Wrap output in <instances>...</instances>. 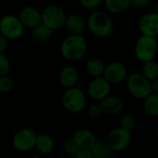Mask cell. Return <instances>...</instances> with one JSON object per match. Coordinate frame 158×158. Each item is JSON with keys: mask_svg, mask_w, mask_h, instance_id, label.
I'll list each match as a JSON object with an SVG mask.
<instances>
[{"mask_svg": "<svg viewBox=\"0 0 158 158\" xmlns=\"http://www.w3.org/2000/svg\"><path fill=\"white\" fill-rule=\"evenodd\" d=\"M86 29L97 38H106L113 32L114 21L109 13L95 9L86 19Z\"/></svg>", "mask_w": 158, "mask_h": 158, "instance_id": "cell-1", "label": "cell"}, {"mask_svg": "<svg viewBox=\"0 0 158 158\" xmlns=\"http://www.w3.org/2000/svg\"><path fill=\"white\" fill-rule=\"evenodd\" d=\"M88 51V43L85 37L69 34L60 44L61 56L69 61H79L85 56Z\"/></svg>", "mask_w": 158, "mask_h": 158, "instance_id": "cell-2", "label": "cell"}, {"mask_svg": "<svg viewBox=\"0 0 158 158\" xmlns=\"http://www.w3.org/2000/svg\"><path fill=\"white\" fill-rule=\"evenodd\" d=\"M126 86L129 94L139 100H144L152 94L151 81L141 72H133L130 74L126 80Z\"/></svg>", "mask_w": 158, "mask_h": 158, "instance_id": "cell-3", "label": "cell"}, {"mask_svg": "<svg viewBox=\"0 0 158 158\" xmlns=\"http://www.w3.org/2000/svg\"><path fill=\"white\" fill-rule=\"evenodd\" d=\"M158 52V43L156 38L141 35L135 43L134 54L136 58L142 63L155 60Z\"/></svg>", "mask_w": 158, "mask_h": 158, "instance_id": "cell-4", "label": "cell"}, {"mask_svg": "<svg viewBox=\"0 0 158 158\" xmlns=\"http://www.w3.org/2000/svg\"><path fill=\"white\" fill-rule=\"evenodd\" d=\"M66 18L65 10L56 5L47 6L42 10V23L54 31L64 27Z\"/></svg>", "mask_w": 158, "mask_h": 158, "instance_id": "cell-5", "label": "cell"}, {"mask_svg": "<svg viewBox=\"0 0 158 158\" xmlns=\"http://www.w3.org/2000/svg\"><path fill=\"white\" fill-rule=\"evenodd\" d=\"M24 29V26L17 16L6 14L0 18V34L9 41L19 39L23 35Z\"/></svg>", "mask_w": 158, "mask_h": 158, "instance_id": "cell-6", "label": "cell"}, {"mask_svg": "<svg viewBox=\"0 0 158 158\" xmlns=\"http://www.w3.org/2000/svg\"><path fill=\"white\" fill-rule=\"evenodd\" d=\"M62 104L69 112L80 113L86 106V96L80 88H69L66 90L62 96Z\"/></svg>", "mask_w": 158, "mask_h": 158, "instance_id": "cell-7", "label": "cell"}, {"mask_svg": "<svg viewBox=\"0 0 158 158\" xmlns=\"http://www.w3.org/2000/svg\"><path fill=\"white\" fill-rule=\"evenodd\" d=\"M132 139L131 131H129L121 127L113 129L106 137V143L114 153L125 151L131 144Z\"/></svg>", "mask_w": 158, "mask_h": 158, "instance_id": "cell-8", "label": "cell"}, {"mask_svg": "<svg viewBox=\"0 0 158 158\" xmlns=\"http://www.w3.org/2000/svg\"><path fill=\"white\" fill-rule=\"evenodd\" d=\"M129 76L128 69L126 65L120 61H111L106 65L103 77L111 84L118 85L123 81H126Z\"/></svg>", "mask_w": 158, "mask_h": 158, "instance_id": "cell-9", "label": "cell"}, {"mask_svg": "<svg viewBox=\"0 0 158 158\" xmlns=\"http://www.w3.org/2000/svg\"><path fill=\"white\" fill-rule=\"evenodd\" d=\"M37 135L31 129H22L15 133L12 144L19 152H28L35 147Z\"/></svg>", "mask_w": 158, "mask_h": 158, "instance_id": "cell-10", "label": "cell"}, {"mask_svg": "<svg viewBox=\"0 0 158 158\" xmlns=\"http://www.w3.org/2000/svg\"><path fill=\"white\" fill-rule=\"evenodd\" d=\"M87 92L92 99L100 102L110 94L111 84L103 76L93 78L88 84Z\"/></svg>", "mask_w": 158, "mask_h": 158, "instance_id": "cell-11", "label": "cell"}, {"mask_svg": "<svg viewBox=\"0 0 158 158\" xmlns=\"http://www.w3.org/2000/svg\"><path fill=\"white\" fill-rule=\"evenodd\" d=\"M138 29L142 35L158 37V14L151 11L143 14L138 21Z\"/></svg>", "mask_w": 158, "mask_h": 158, "instance_id": "cell-12", "label": "cell"}, {"mask_svg": "<svg viewBox=\"0 0 158 158\" xmlns=\"http://www.w3.org/2000/svg\"><path fill=\"white\" fill-rule=\"evenodd\" d=\"M18 17L24 28L31 30L42 23V11L33 6H26L22 7Z\"/></svg>", "mask_w": 158, "mask_h": 158, "instance_id": "cell-13", "label": "cell"}, {"mask_svg": "<svg viewBox=\"0 0 158 158\" xmlns=\"http://www.w3.org/2000/svg\"><path fill=\"white\" fill-rule=\"evenodd\" d=\"M102 113L106 116H117L120 114L124 108V102L117 95L109 94L99 102Z\"/></svg>", "mask_w": 158, "mask_h": 158, "instance_id": "cell-14", "label": "cell"}, {"mask_svg": "<svg viewBox=\"0 0 158 158\" xmlns=\"http://www.w3.org/2000/svg\"><path fill=\"white\" fill-rule=\"evenodd\" d=\"M72 140L76 143L80 149H89L94 145L97 139L95 134L89 129L81 128L78 129L72 136Z\"/></svg>", "mask_w": 158, "mask_h": 158, "instance_id": "cell-15", "label": "cell"}, {"mask_svg": "<svg viewBox=\"0 0 158 158\" xmlns=\"http://www.w3.org/2000/svg\"><path fill=\"white\" fill-rule=\"evenodd\" d=\"M64 28L69 32V34L81 35L86 29V20H84V19L80 14L71 13L67 15Z\"/></svg>", "mask_w": 158, "mask_h": 158, "instance_id": "cell-16", "label": "cell"}, {"mask_svg": "<svg viewBox=\"0 0 158 158\" xmlns=\"http://www.w3.org/2000/svg\"><path fill=\"white\" fill-rule=\"evenodd\" d=\"M59 82L66 89L76 87L79 81V71L73 66L64 67L59 73Z\"/></svg>", "mask_w": 158, "mask_h": 158, "instance_id": "cell-17", "label": "cell"}, {"mask_svg": "<svg viewBox=\"0 0 158 158\" xmlns=\"http://www.w3.org/2000/svg\"><path fill=\"white\" fill-rule=\"evenodd\" d=\"M107 13L121 15L131 7V0H103Z\"/></svg>", "mask_w": 158, "mask_h": 158, "instance_id": "cell-18", "label": "cell"}, {"mask_svg": "<svg viewBox=\"0 0 158 158\" xmlns=\"http://www.w3.org/2000/svg\"><path fill=\"white\" fill-rule=\"evenodd\" d=\"M105 68L106 64L102 59L98 57H93L89 59L85 66L86 72L93 78L102 77L105 71Z\"/></svg>", "mask_w": 158, "mask_h": 158, "instance_id": "cell-19", "label": "cell"}, {"mask_svg": "<svg viewBox=\"0 0 158 158\" xmlns=\"http://www.w3.org/2000/svg\"><path fill=\"white\" fill-rule=\"evenodd\" d=\"M91 152L94 158H112L115 154L106 141L97 140L94 145L91 148Z\"/></svg>", "mask_w": 158, "mask_h": 158, "instance_id": "cell-20", "label": "cell"}, {"mask_svg": "<svg viewBox=\"0 0 158 158\" xmlns=\"http://www.w3.org/2000/svg\"><path fill=\"white\" fill-rule=\"evenodd\" d=\"M53 34L54 31H52L43 23L31 29V36L33 40H35L38 43H45L49 41L52 38Z\"/></svg>", "mask_w": 158, "mask_h": 158, "instance_id": "cell-21", "label": "cell"}, {"mask_svg": "<svg viewBox=\"0 0 158 158\" xmlns=\"http://www.w3.org/2000/svg\"><path fill=\"white\" fill-rule=\"evenodd\" d=\"M54 146H55L54 140L49 135H46V134L37 135L35 147L41 154H44V155L50 154L53 151Z\"/></svg>", "mask_w": 158, "mask_h": 158, "instance_id": "cell-22", "label": "cell"}, {"mask_svg": "<svg viewBox=\"0 0 158 158\" xmlns=\"http://www.w3.org/2000/svg\"><path fill=\"white\" fill-rule=\"evenodd\" d=\"M143 109L152 118L158 117V94H151L143 100Z\"/></svg>", "mask_w": 158, "mask_h": 158, "instance_id": "cell-23", "label": "cell"}, {"mask_svg": "<svg viewBox=\"0 0 158 158\" xmlns=\"http://www.w3.org/2000/svg\"><path fill=\"white\" fill-rule=\"evenodd\" d=\"M141 73L150 81L158 78V62L156 60L143 63Z\"/></svg>", "mask_w": 158, "mask_h": 158, "instance_id": "cell-24", "label": "cell"}, {"mask_svg": "<svg viewBox=\"0 0 158 158\" xmlns=\"http://www.w3.org/2000/svg\"><path fill=\"white\" fill-rule=\"evenodd\" d=\"M137 126V118L132 114H125L119 119V127L132 131Z\"/></svg>", "mask_w": 158, "mask_h": 158, "instance_id": "cell-25", "label": "cell"}, {"mask_svg": "<svg viewBox=\"0 0 158 158\" xmlns=\"http://www.w3.org/2000/svg\"><path fill=\"white\" fill-rule=\"evenodd\" d=\"M63 150H64L65 154L68 155L69 156L75 157V156L79 152L80 148H79V146L76 144V143L72 139H69V140H67L64 143V144H63Z\"/></svg>", "mask_w": 158, "mask_h": 158, "instance_id": "cell-26", "label": "cell"}, {"mask_svg": "<svg viewBox=\"0 0 158 158\" xmlns=\"http://www.w3.org/2000/svg\"><path fill=\"white\" fill-rule=\"evenodd\" d=\"M14 87V82L10 77L7 75L0 77V93L1 94H8L12 91Z\"/></svg>", "mask_w": 158, "mask_h": 158, "instance_id": "cell-27", "label": "cell"}, {"mask_svg": "<svg viewBox=\"0 0 158 158\" xmlns=\"http://www.w3.org/2000/svg\"><path fill=\"white\" fill-rule=\"evenodd\" d=\"M10 70V62L5 54H0V77L6 76Z\"/></svg>", "mask_w": 158, "mask_h": 158, "instance_id": "cell-28", "label": "cell"}, {"mask_svg": "<svg viewBox=\"0 0 158 158\" xmlns=\"http://www.w3.org/2000/svg\"><path fill=\"white\" fill-rule=\"evenodd\" d=\"M79 4L87 10H95L102 3L103 0H78Z\"/></svg>", "mask_w": 158, "mask_h": 158, "instance_id": "cell-29", "label": "cell"}, {"mask_svg": "<svg viewBox=\"0 0 158 158\" xmlns=\"http://www.w3.org/2000/svg\"><path fill=\"white\" fill-rule=\"evenodd\" d=\"M88 115L92 118H100L103 113H102V110L99 106L98 104H94L92 106H89L88 108Z\"/></svg>", "mask_w": 158, "mask_h": 158, "instance_id": "cell-30", "label": "cell"}, {"mask_svg": "<svg viewBox=\"0 0 158 158\" xmlns=\"http://www.w3.org/2000/svg\"><path fill=\"white\" fill-rule=\"evenodd\" d=\"M151 0H131V6H132L135 9H144L146 8L149 4H150Z\"/></svg>", "mask_w": 158, "mask_h": 158, "instance_id": "cell-31", "label": "cell"}, {"mask_svg": "<svg viewBox=\"0 0 158 158\" xmlns=\"http://www.w3.org/2000/svg\"><path fill=\"white\" fill-rule=\"evenodd\" d=\"M9 40L6 39L5 36L0 34V54H5L6 51L8 49Z\"/></svg>", "mask_w": 158, "mask_h": 158, "instance_id": "cell-32", "label": "cell"}, {"mask_svg": "<svg viewBox=\"0 0 158 158\" xmlns=\"http://www.w3.org/2000/svg\"><path fill=\"white\" fill-rule=\"evenodd\" d=\"M74 158H94L91 150L89 149H80Z\"/></svg>", "mask_w": 158, "mask_h": 158, "instance_id": "cell-33", "label": "cell"}, {"mask_svg": "<svg viewBox=\"0 0 158 158\" xmlns=\"http://www.w3.org/2000/svg\"><path fill=\"white\" fill-rule=\"evenodd\" d=\"M151 89H152V94H158V78L151 81Z\"/></svg>", "mask_w": 158, "mask_h": 158, "instance_id": "cell-34", "label": "cell"}, {"mask_svg": "<svg viewBox=\"0 0 158 158\" xmlns=\"http://www.w3.org/2000/svg\"><path fill=\"white\" fill-rule=\"evenodd\" d=\"M156 12L158 14V1L157 3H156Z\"/></svg>", "mask_w": 158, "mask_h": 158, "instance_id": "cell-35", "label": "cell"}, {"mask_svg": "<svg viewBox=\"0 0 158 158\" xmlns=\"http://www.w3.org/2000/svg\"><path fill=\"white\" fill-rule=\"evenodd\" d=\"M156 137H157L158 139V125L157 127H156Z\"/></svg>", "mask_w": 158, "mask_h": 158, "instance_id": "cell-36", "label": "cell"}, {"mask_svg": "<svg viewBox=\"0 0 158 158\" xmlns=\"http://www.w3.org/2000/svg\"><path fill=\"white\" fill-rule=\"evenodd\" d=\"M31 158H41V157H38V156H33V157H31Z\"/></svg>", "mask_w": 158, "mask_h": 158, "instance_id": "cell-37", "label": "cell"}]
</instances>
